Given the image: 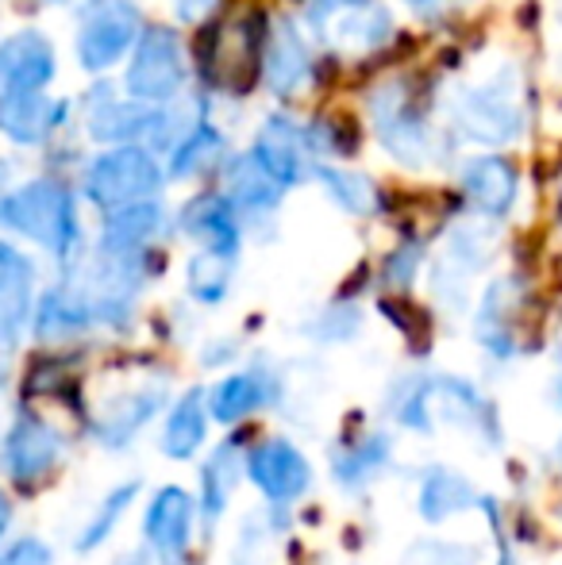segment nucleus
I'll return each mask as SVG.
<instances>
[{
    "label": "nucleus",
    "instance_id": "obj_12",
    "mask_svg": "<svg viewBox=\"0 0 562 565\" xmlns=\"http://www.w3.org/2000/svg\"><path fill=\"white\" fill-rule=\"evenodd\" d=\"M193 520L197 504L185 489L178 484H166L155 492L147 508V520H142V535L150 543L158 565H181L189 558V539H193Z\"/></svg>",
    "mask_w": 562,
    "mask_h": 565
},
{
    "label": "nucleus",
    "instance_id": "obj_24",
    "mask_svg": "<svg viewBox=\"0 0 562 565\" xmlns=\"http://www.w3.org/2000/svg\"><path fill=\"white\" fill-rule=\"evenodd\" d=\"M35 266L20 246L0 238V328H20L35 308Z\"/></svg>",
    "mask_w": 562,
    "mask_h": 565
},
{
    "label": "nucleus",
    "instance_id": "obj_43",
    "mask_svg": "<svg viewBox=\"0 0 562 565\" xmlns=\"http://www.w3.org/2000/svg\"><path fill=\"white\" fill-rule=\"evenodd\" d=\"M501 565H512V562H509V558H505V562H501Z\"/></svg>",
    "mask_w": 562,
    "mask_h": 565
},
{
    "label": "nucleus",
    "instance_id": "obj_17",
    "mask_svg": "<svg viewBox=\"0 0 562 565\" xmlns=\"http://www.w3.org/2000/svg\"><path fill=\"white\" fill-rule=\"evenodd\" d=\"M178 224L201 250H220L240 258V246H243L240 212L232 209V201L224 193H197L193 201H185Z\"/></svg>",
    "mask_w": 562,
    "mask_h": 565
},
{
    "label": "nucleus",
    "instance_id": "obj_40",
    "mask_svg": "<svg viewBox=\"0 0 562 565\" xmlns=\"http://www.w3.org/2000/svg\"><path fill=\"white\" fill-rule=\"evenodd\" d=\"M555 23L562 28V0H555Z\"/></svg>",
    "mask_w": 562,
    "mask_h": 565
},
{
    "label": "nucleus",
    "instance_id": "obj_31",
    "mask_svg": "<svg viewBox=\"0 0 562 565\" xmlns=\"http://www.w3.org/2000/svg\"><path fill=\"white\" fill-rule=\"evenodd\" d=\"M136 497H139V481H124V484H116V489L108 492V497L97 504V512L89 515V523H85V527H82V535H77V554L97 551V546L105 543V539L113 535L116 527H120L124 512H128V508L136 504Z\"/></svg>",
    "mask_w": 562,
    "mask_h": 565
},
{
    "label": "nucleus",
    "instance_id": "obj_6",
    "mask_svg": "<svg viewBox=\"0 0 562 565\" xmlns=\"http://www.w3.org/2000/svg\"><path fill=\"white\" fill-rule=\"evenodd\" d=\"M85 131L89 139L116 147V142H139L150 150L173 147V116L166 108L139 105L128 93H116L113 85H97L85 100Z\"/></svg>",
    "mask_w": 562,
    "mask_h": 565
},
{
    "label": "nucleus",
    "instance_id": "obj_36",
    "mask_svg": "<svg viewBox=\"0 0 562 565\" xmlns=\"http://www.w3.org/2000/svg\"><path fill=\"white\" fill-rule=\"evenodd\" d=\"M173 4V15H178L181 23H201L204 15L216 12L220 0H170Z\"/></svg>",
    "mask_w": 562,
    "mask_h": 565
},
{
    "label": "nucleus",
    "instance_id": "obj_33",
    "mask_svg": "<svg viewBox=\"0 0 562 565\" xmlns=\"http://www.w3.org/2000/svg\"><path fill=\"white\" fill-rule=\"evenodd\" d=\"M362 331V312L354 305H331L316 320H308L305 335L316 342H351Z\"/></svg>",
    "mask_w": 562,
    "mask_h": 565
},
{
    "label": "nucleus",
    "instance_id": "obj_3",
    "mask_svg": "<svg viewBox=\"0 0 562 565\" xmlns=\"http://www.w3.org/2000/svg\"><path fill=\"white\" fill-rule=\"evenodd\" d=\"M367 119L385 154L409 170H421L439 150V135L432 127L427 105L416 93V85L405 77H390V82L374 85V93L367 97Z\"/></svg>",
    "mask_w": 562,
    "mask_h": 565
},
{
    "label": "nucleus",
    "instance_id": "obj_18",
    "mask_svg": "<svg viewBox=\"0 0 562 565\" xmlns=\"http://www.w3.org/2000/svg\"><path fill=\"white\" fill-rule=\"evenodd\" d=\"M224 196L232 201V209L240 216H247L251 224L258 220H271L282 209L285 189L251 154L227 158L224 162Z\"/></svg>",
    "mask_w": 562,
    "mask_h": 565
},
{
    "label": "nucleus",
    "instance_id": "obj_28",
    "mask_svg": "<svg viewBox=\"0 0 562 565\" xmlns=\"http://www.w3.org/2000/svg\"><path fill=\"white\" fill-rule=\"evenodd\" d=\"M316 185L324 189L331 204L347 216L362 220L378 209V185L359 170H343V166H316Z\"/></svg>",
    "mask_w": 562,
    "mask_h": 565
},
{
    "label": "nucleus",
    "instance_id": "obj_4",
    "mask_svg": "<svg viewBox=\"0 0 562 565\" xmlns=\"http://www.w3.org/2000/svg\"><path fill=\"white\" fill-rule=\"evenodd\" d=\"M166 185V170L158 166L155 150L139 147V142H116V147L100 150L89 158L82 173V189L97 209H120V204H136L158 196Z\"/></svg>",
    "mask_w": 562,
    "mask_h": 565
},
{
    "label": "nucleus",
    "instance_id": "obj_11",
    "mask_svg": "<svg viewBox=\"0 0 562 565\" xmlns=\"http://www.w3.org/2000/svg\"><path fill=\"white\" fill-rule=\"evenodd\" d=\"M70 105L46 89H0V135L15 147H43L66 127Z\"/></svg>",
    "mask_w": 562,
    "mask_h": 565
},
{
    "label": "nucleus",
    "instance_id": "obj_27",
    "mask_svg": "<svg viewBox=\"0 0 562 565\" xmlns=\"http://www.w3.org/2000/svg\"><path fill=\"white\" fill-rule=\"evenodd\" d=\"M240 473H247V458L240 450V439L224 443L216 447L209 461H204V473H201V504H204V515L209 520H220L232 500L235 484H240Z\"/></svg>",
    "mask_w": 562,
    "mask_h": 565
},
{
    "label": "nucleus",
    "instance_id": "obj_23",
    "mask_svg": "<svg viewBox=\"0 0 562 565\" xmlns=\"http://www.w3.org/2000/svg\"><path fill=\"white\" fill-rule=\"evenodd\" d=\"M227 162V139L216 124L201 119L193 124L185 135H178L170 147V178L173 181H189L201 178V173H212Z\"/></svg>",
    "mask_w": 562,
    "mask_h": 565
},
{
    "label": "nucleus",
    "instance_id": "obj_15",
    "mask_svg": "<svg viewBox=\"0 0 562 565\" xmlns=\"http://www.w3.org/2000/svg\"><path fill=\"white\" fill-rule=\"evenodd\" d=\"M59 74V51L43 31H12L0 39V89H46Z\"/></svg>",
    "mask_w": 562,
    "mask_h": 565
},
{
    "label": "nucleus",
    "instance_id": "obj_41",
    "mask_svg": "<svg viewBox=\"0 0 562 565\" xmlns=\"http://www.w3.org/2000/svg\"><path fill=\"white\" fill-rule=\"evenodd\" d=\"M559 396H562V358H559Z\"/></svg>",
    "mask_w": 562,
    "mask_h": 565
},
{
    "label": "nucleus",
    "instance_id": "obj_26",
    "mask_svg": "<svg viewBox=\"0 0 562 565\" xmlns=\"http://www.w3.org/2000/svg\"><path fill=\"white\" fill-rule=\"evenodd\" d=\"M209 408H204V393H189L173 404L170 419L162 427V454L173 461H189L201 450L204 435H209Z\"/></svg>",
    "mask_w": 562,
    "mask_h": 565
},
{
    "label": "nucleus",
    "instance_id": "obj_34",
    "mask_svg": "<svg viewBox=\"0 0 562 565\" xmlns=\"http://www.w3.org/2000/svg\"><path fill=\"white\" fill-rule=\"evenodd\" d=\"M421 258H424L421 243L397 246V250L390 254V262H385V281H390L393 289H409L413 277H416V269H421Z\"/></svg>",
    "mask_w": 562,
    "mask_h": 565
},
{
    "label": "nucleus",
    "instance_id": "obj_19",
    "mask_svg": "<svg viewBox=\"0 0 562 565\" xmlns=\"http://www.w3.org/2000/svg\"><path fill=\"white\" fill-rule=\"evenodd\" d=\"M162 404H166V388L162 385L131 388L128 396H116V401L100 412L97 424H93V435H97V443H100V447H108V450L128 447L142 427H147L150 419L162 412Z\"/></svg>",
    "mask_w": 562,
    "mask_h": 565
},
{
    "label": "nucleus",
    "instance_id": "obj_7",
    "mask_svg": "<svg viewBox=\"0 0 562 565\" xmlns=\"http://www.w3.org/2000/svg\"><path fill=\"white\" fill-rule=\"evenodd\" d=\"M142 35V12L131 0H85L77 12L74 51L85 74H108L131 54Z\"/></svg>",
    "mask_w": 562,
    "mask_h": 565
},
{
    "label": "nucleus",
    "instance_id": "obj_14",
    "mask_svg": "<svg viewBox=\"0 0 562 565\" xmlns=\"http://www.w3.org/2000/svg\"><path fill=\"white\" fill-rule=\"evenodd\" d=\"M458 189L463 196L489 220H501L520 201V173L505 154H474L458 170Z\"/></svg>",
    "mask_w": 562,
    "mask_h": 565
},
{
    "label": "nucleus",
    "instance_id": "obj_29",
    "mask_svg": "<svg viewBox=\"0 0 562 565\" xmlns=\"http://www.w3.org/2000/svg\"><path fill=\"white\" fill-rule=\"evenodd\" d=\"M474 500H478V497H474V489H470V481H466V477L450 473V469H443V466L427 469V477L421 484V515L427 523L450 520V515L466 512Z\"/></svg>",
    "mask_w": 562,
    "mask_h": 565
},
{
    "label": "nucleus",
    "instance_id": "obj_1",
    "mask_svg": "<svg viewBox=\"0 0 562 565\" xmlns=\"http://www.w3.org/2000/svg\"><path fill=\"white\" fill-rule=\"evenodd\" d=\"M0 224L39 250L54 254L59 262H70L82 246V216L70 185L54 178H35L28 185H15L0 196Z\"/></svg>",
    "mask_w": 562,
    "mask_h": 565
},
{
    "label": "nucleus",
    "instance_id": "obj_39",
    "mask_svg": "<svg viewBox=\"0 0 562 565\" xmlns=\"http://www.w3.org/2000/svg\"><path fill=\"white\" fill-rule=\"evenodd\" d=\"M401 4L416 8V12H424V8H435V4H443V0H401Z\"/></svg>",
    "mask_w": 562,
    "mask_h": 565
},
{
    "label": "nucleus",
    "instance_id": "obj_32",
    "mask_svg": "<svg viewBox=\"0 0 562 565\" xmlns=\"http://www.w3.org/2000/svg\"><path fill=\"white\" fill-rule=\"evenodd\" d=\"M385 461H390V439H385V435H370V439H362L359 447L339 450L336 454L339 489H362V484H370Z\"/></svg>",
    "mask_w": 562,
    "mask_h": 565
},
{
    "label": "nucleus",
    "instance_id": "obj_10",
    "mask_svg": "<svg viewBox=\"0 0 562 565\" xmlns=\"http://www.w3.org/2000/svg\"><path fill=\"white\" fill-rule=\"evenodd\" d=\"M59 461H62V435L46 419L20 416L8 427L4 450H0V469L8 473V481L31 489L43 477H51V469Z\"/></svg>",
    "mask_w": 562,
    "mask_h": 565
},
{
    "label": "nucleus",
    "instance_id": "obj_8",
    "mask_svg": "<svg viewBox=\"0 0 562 565\" xmlns=\"http://www.w3.org/2000/svg\"><path fill=\"white\" fill-rule=\"evenodd\" d=\"M305 20L347 58L374 54L393 39V12L382 0H308Z\"/></svg>",
    "mask_w": 562,
    "mask_h": 565
},
{
    "label": "nucleus",
    "instance_id": "obj_5",
    "mask_svg": "<svg viewBox=\"0 0 562 565\" xmlns=\"http://www.w3.org/2000/svg\"><path fill=\"white\" fill-rule=\"evenodd\" d=\"M189 58L181 35L173 28H142L124 70V93L139 105L166 108L185 93Z\"/></svg>",
    "mask_w": 562,
    "mask_h": 565
},
{
    "label": "nucleus",
    "instance_id": "obj_20",
    "mask_svg": "<svg viewBox=\"0 0 562 565\" xmlns=\"http://www.w3.org/2000/svg\"><path fill=\"white\" fill-rule=\"evenodd\" d=\"M93 305H89V292H85L82 281H70L59 285V289H46L43 297L35 300L31 308V331L39 339L54 342V339H70L77 331L93 328Z\"/></svg>",
    "mask_w": 562,
    "mask_h": 565
},
{
    "label": "nucleus",
    "instance_id": "obj_21",
    "mask_svg": "<svg viewBox=\"0 0 562 565\" xmlns=\"http://www.w3.org/2000/svg\"><path fill=\"white\" fill-rule=\"evenodd\" d=\"M274 393H278V381H274L263 365L232 373V377H224L209 393V416L216 419V424H240L243 416H251V412H258L263 404H271Z\"/></svg>",
    "mask_w": 562,
    "mask_h": 565
},
{
    "label": "nucleus",
    "instance_id": "obj_9",
    "mask_svg": "<svg viewBox=\"0 0 562 565\" xmlns=\"http://www.w3.org/2000/svg\"><path fill=\"white\" fill-rule=\"evenodd\" d=\"M251 158L282 189H297L305 181H312L316 166H320L312 154V142H308V127L297 124L289 113H274L263 119V127L255 131V142H251Z\"/></svg>",
    "mask_w": 562,
    "mask_h": 565
},
{
    "label": "nucleus",
    "instance_id": "obj_2",
    "mask_svg": "<svg viewBox=\"0 0 562 565\" xmlns=\"http://www.w3.org/2000/svg\"><path fill=\"white\" fill-rule=\"evenodd\" d=\"M447 116L455 131H463L481 147H505V142L520 139L528 127L520 74L512 66H501L489 70L486 77L463 82L447 97Z\"/></svg>",
    "mask_w": 562,
    "mask_h": 565
},
{
    "label": "nucleus",
    "instance_id": "obj_13",
    "mask_svg": "<svg viewBox=\"0 0 562 565\" xmlns=\"http://www.w3.org/2000/svg\"><path fill=\"white\" fill-rule=\"evenodd\" d=\"M247 477L274 504H289V500L305 497L312 489V466H308V458L289 439H271L251 450Z\"/></svg>",
    "mask_w": 562,
    "mask_h": 565
},
{
    "label": "nucleus",
    "instance_id": "obj_30",
    "mask_svg": "<svg viewBox=\"0 0 562 565\" xmlns=\"http://www.w3.org/2000/svg\"><path fill=\"white\" fill-rule=\"evenodd\" d=\"M235 277V258L220 250H197L185 262V292L197 305H220L232 292Z\"/></svg>",
    "mask_w": 562,
    "mask_h": 565
},
{
    "label": "nucleus",
    "instance_id": "obj_16",
    "mask_svg": "<svg viewBox=\"0 0 562 565\" xmlns=\"http://www.w3.org/2000/svg\"><path fill=\"white\" fill-rule=\"evenodd\" d=\"M263 77L274 97H293L312 77L308 39L300 35V28L293 20H278L271 28V39H266V51H263Z\"/></svg>",
    "mask_w": 562,
    "mask_h": 565
},
{
    "label": "nucleus",
    "instance_id": "obj_38",
    "mask_svg": "<svg viewBox=\"0 0 562 565\" xmlns=\"http://www.w3.org/2000/svg\"><path fill=\"white\" fill-rule=\"evenodd\" d=\"M8 181H12V166H8V162H0V196H4L8 189H12V185H8Z\"/></svg>",
    "mask_w": 562,
    "mask_h": 565
},
{
    "label": "nucleus",
    "instance_id": "obj_37",
    "mask_svg": "<svg viewBox=\"0 0 562 565\" xmlns=\"http://www.w3.org/2000/svg\"><path fill=\"white\" fill-rule=\"evenodd\" d=\"M8 523H12V508H8V497L0 492V539H4Z\"/></svg>",
    "mask_w": 562,
    "mask_h": 565
},
{
    "label": "nucleus",
    "instance_id": "obj_25",
    "mask_svg": "<svg viewBox=\"0 0 562 565\" xmlns=\"http://www.w3.org/2000/svg\"><path fill=\"white\" fill-rule=\"evenodd\" d=\"M517 308H520L517 277H501V281L489 285L486 300L478 308V339L501 358L512 354V347H517V328H512V312Z\"/></svg>",
    "mask_w": 562,
    "mask_h": 565
},
{
    "label": "nucleus",
    "instance_id": "obj_35",
    "mask_svg": "<svg viewBox=\"0 0 562 565\" xmlns=\"http://www.w3.org/2000/svg\"><path fill=\"white\" fill-rule=\"evenodd\" d=\"M54 554L46 543H39V539H20V543H12L4 551V558L0 565H51Z\"/></svg>",
    "mask_w": 562,
    "mask_h": 565
},
{
    "label": "nucleus",
    "instance_id": "obj_42",
    "mask_svg": "<svg viewBox=\"0 0 562 565\" xmlns=\"http://www.w3.org/2000/svg\"><path fill=\"white\" fill-rule=\"evenodd\" d=\"M46 4H70V0H46Z\"/></svg>",
    "mask_w": 562,
    "mask_h": 565
},
{
    "label": "nucleus",
    "instance_id": "obj_22",
    "mask_svg": "<svg viewBox=\"0 0 562 565\" xmlns=\"http://www.w3.org/2000/svg\"><path fill=\"white\" fill-rule=\"evenodd\" d=\"M166 227V209L150 196V201L120 204L108 212L105 231H100V250H150Z\"/></svg>",
    "mask_w": 562,
    "mask_h": 565
}]
</instances>
